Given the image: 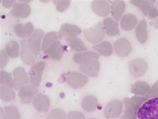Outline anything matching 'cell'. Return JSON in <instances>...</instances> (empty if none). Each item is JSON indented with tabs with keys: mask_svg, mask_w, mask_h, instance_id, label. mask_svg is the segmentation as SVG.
Masks as SVG:
<instances>
[{
	"mask_svg": "<svg viewBox=\"0 0 158 119\" xmlns=\"http://www.w3.org/2000/svg\"><path fill=\"white\" fill-rule=\"evenodd\" d=\"M148 99L146 97L142 96H133L130 98L124 99L125 115L121 119H137L139 108Z\"/></svg>",
	"mask_w": 158,
	"mask_h": 119,
	"instance_id": "obj_1",
	"label": "cell"
},
{
	"mask_svg": "<svg viewBox=\"0 0 158 119\" xmlns=\"http://www.w3.org/2000/svg\"><path fill=\"white\" fill-rule=\"evenodd\" d=\"M137 119H158V98L148 100L142 104Z\"/></svg>",
	"mask_w": 158,
	"mask_h": 119,
	"instance_id": "obj_2",
	"label": "cell"
},
{
	"mask_svg": "<svg viewBox=\"0 0 158 119\" xmlns=\"http://www.w3.org/2000/svg\"><path fill=\"white\" fill-rule=\"evenodd\" d=\"M84 34L89 43L97 44L102 41L104 38L105 31L101 22H99L88 29L84 31Z\"/></svg>",
	"mask_w": 158,
	"mask_h": 119,
	"instance_id": "obj_3",
	"label": "cell"
},
{
	"mask_svg": "<svg viewBox=\"0 0 158 119\" xmlns=\"http://www.w3.org/2000/svg\"><path fill=\"white\" fill-rule=\"evenodd\" d=\"M131 3L139 8L143 14L150 19H154L158 16V9H157L151 2L145 0H134Z\"/></svg>",
	"mask_w": 158,
	"mask_h": 119,
	"instance_id": "obj_4",
	"label": "cell"
},
{
	"mask_svg": "<svg viewBox=\"0 0 158 119\" xmlns=\"http://www.w3.org/2000/svg\"><path fill=\"white\" fill-rule=\"evenodd\" d=\"M123 104L118 100L110 101L104 108V115L107 118H114L119 117L122 112Z\"/></svg>",
	"mask_w": 158,
	"mask_h": 119,
	"instance_id": "obj_5",
	"label": "cell"
},
{
	"mask_svg": "<svg viewBox=\"0 0 158 119\" xmlns=\"http://www.w3.org/2000/svg\"><path fill=\"white\" fill-rule=\"evenodd\" d=\"M148 68L147 62L143 59L136 58L130 63L129 70L130 74L135 77H139L146 74Z\"/></svg>",
	"mask_w": 158,
	"mask_h": 119,
	"instance_id": "obj_6",
	"label": "cell"
},
{
	"mask_svg": "<svg viewBox=\"0 0 158 119\" xmlns=\"http://www.w3.org/2000/svg\"><path fill=\"white\" fill-rule=\"evenodd\" d=\"M45 68V63L39 62L34 65L29 72L30 80L32 85L38 87L41 83L43 72Z\"/></svg>",
	"mask_w": 158,
	"mask_h": 119,
	"instance_id": "obj_7",
	"label": "cell"
},
{
	"mask_svg": "<svg viewBox=\"0 0 158 119\" xmlns=\"http://www.w3.org/2000/svg\"><path fill=\"white\" fill-rule=\"evenodd\" d=\"M44 36V31L40 29H36L31 37L29 38L28 45L34 55H37L41 50V40Z\"/></svg>",
	"mask_w": 158,
	"mask_h": 119,
	"instance_id": "obj_8",
	"label": "cell"
},
{
	"mask_svg": "<svg viewBox=\"0 0 158 119\" xmlns=\"http://www.w3.org/2000/svg\"><path fill=\"white\" fill-rule=\"evenodd\" d=\"M67 81L71 87L78 89L84 86L89 81L88 77L81 73L71 72L67 77Z\"/></svg>",
	"mask_w": 158,
	"mask_h": 119,
	"instance_id": "obj_9",
	"label": "cell"
},
{
	"mask_svg": "<svg viewBox=\"0 0 158 119\" xmlns=\"http://www.w3.org/2000/svg\"><path fill=\"white\" fill-rule=\"evenodd\" d=\"M99 69L100 65L98 60H89L85 63L81 64L79 67V69L81 72L93 77L98 75Z\"/></svg>",
	"mask_w": 158,
	"mask_h": 119,
	"instance_id": "obj_10",
	"label": "cell"
},
{
	"mask_svg": "<svg viewBox=\"0 0 158 119\" xmlns=\"http://www.w3.org/2000/svg\"><path fill=\"white\" fill-rule=\"evenodd\" d=\"M15 89L18 90L24 87L25 85L29 83V78L26 73L25 70L23 67H17L14 69V72Z\"/></svg>",
	"mask_w": 158,
	"mask_h": 119,
	"instance_id": "obj_11",
	"label": "cell"
},
{
	"mask_svg": "<svg viewBox=\"0 0 158 119\" xmlns=\"http://www.w3.org/2000/svg\"><path fill=\"white\" fill-rule=\"evenodd\" d=\"M114 48L116 54L122 57H127L131 51V46L130 41L126 38H120L116 41Z\"/></svg>",
	"mask_w": 158,
	"mask_h": 119,
	"instance_id": "obj_12",
	"label": "cell"
},
{
	"mask_svg": "<svg viewBox=\"0 0 158 119\" xmlns=\"http://www.w3.org/2000/svg\"><path fill=\"white\" fill-rule=\"evenodd\" d=\"M37 92V89L36 87L32 84H29L23 87L19 90V96L23 103L27 104L31 102Z\"/></svg>",
	"mask_w": 158,
	"mask_h": 119,
	"instance_id": "obj_13",
	"label": "cell"
},
{
	"mask_svg": "<svg viewBox=\"0 0 158 119\" xmlns=\"http://www.w3.org/2000/svg\"><path fill=\"white\" fill-rule=\"evenodd\" d=\"M44 53L45 55H48L52 60H60L63 53L61 42L56 41L52 43L48 47Z\"/></svg>",
	"mask_w": 158,
	"mask_h": 119,
	"instance_id": "obj_14",
	"label": "cell"
},
{
	"mask_svg": "<svg viewBox=\"0 0 158 119\" xmlns=\"http://www.w3.org/2000/svg\"><path fill=\"white\" fill-rule=\"evenodd\" d=\"M91 8L94 13L99 17H106L110 13L109 3L106 1H94L92 2Z\"/></svg>",
	"mask_w": 158,
	"mask_h": 119,
	"instance_id": "obj_15",
	"label": "cell"
},
{
	"mask_svg": "<svg viewBox=\"0 0 158 119\" xmlns=\"http://www.w3.org/2000/svg\"><path fill=\"white\" fill-rule=\"evenodd\" d=\"M32 104L35 108L40 112H47L49 108V98L43 94H37L33 100Z\"/></svg>",
	"mask_w": 158,
	"mask_h": 119,
	"instance_id": "obj_16",
	"label": "cell"
},
{
	"mask_svg": "<svg viewBox=\"0 0 158 119\" xmlns=\"http://www.w3.org/2000/svg\"><path fill=\"white\" fill-rule=\"evenodd\" d=\"M21 58L23 62L27 65H32L35 63V59L33 57L32 52L25 39L21 41Z\"/></svg>",
	"mask_w": 158,
	"mask_h": 119,
	"instance_id": "obj_17",
	"label": "cell"
},
{
	"mask_svg": "<svg viewBox=\"0 0 158 119\" xmlns=\"http://www.w3.org/2000/svg\"><path fill=\"white\" fill-rule=\"evenodd\" d=\"M31 12V6L26 3H17L14 5L11 10V14L17 18L24 19L27 17Z\"/></svg>",
	"mask_w": 158,
	"mask_h": 119,
	"instance_id": "obj_18",
	"label": "cell"
},
{
	"mask_svg": "<svg viewBox=\"0 0 158 119\" xmlns=\"http://www.w3.org/2000/svg\"><path fill=\"white\" fill-rule=\"evenodd\" d=\"M34 28L32 23L28 22L25 25L18 23L15 25V34L21 38H30L34 31Z\"/></svg>",
	"mask_w": 158,
	"mask_h": 119,
	"instance_id": "obj_19",
	"label": "cell"
},
{
	"mask_svg": "<svg viewBox=\"0 0 158 119\" xmlns=\"http://www.w3.org/2000/svg\"><path fill=\"white\" fill-rule=\"evenodd\" d=\"M81 33V28L77 25L64 23L61 25L59 34L62 36H66L69 37H75Z\"/></svg>",
	"mask_w": 158,
	"mask_h": 119,
	"instance_id": "obj_20",
	"label": "cell"
},
{
	"mask_svg": "<svg viewBox=\"0 0 158 119\" xmlns=\"http://www.w3.org/2000/svg\"><path fill=\"white\" fill-rule=\"evenodd\" d=\"M99 58V55L96 53L87 51L85 52L75 53L73 57V60L75 63L81 65L90 60H98Z\"/></svg>",
	"mask_w": 158,
	"mask_h": 119,
	"instance_id": "obj_21",
	"label": "cell"
},
{
	"mask_svg": "<svg viewBox=\"0 0 158 119\" xmlns=\"http://www.w3.org/2000/svg\"><path fill=\"white\" fill-rule=\"evenodd\" d=\"M135 34L137 40L141 43H145L148 39V31L147 29V23L145 20H142L138 23L136 30Z\"/></svg>",
	"mask_w": 158,
	"mask_h": 119,
	"instance_id": "obj_22",
	"label": "cell"
},
{
	"mask_svg": "<svg viewBox=\"0 0 158 119\" xmlns=\"http://www.w3.org/2000/svg\"><path fill=\"white\" fill-rule=\"evenodd\" d=\"M137 17L133 14H125L124 15L121 19V28L126 31H130L133 30L137 25Z\"/></svg>",
	"mask_w": 158,
	"mask_h": 119,
	"instance_id": "obj_23",
	"label": "cell"
},
{
	"mask_svg": "<svg viewBox=\"0 0 158 119\" xmlns=\"http://www.w3.org/2000/svg\"><path fill=\"white\" fill-rule=\"evenodd\" d=\"M110 9L113 18L119 21L125 10V3L123 1H114L112 3Z\"/></svg>",
	"mask_w": 158,
	"mask_h": 119,
	"instance_id": "obj_24",
	"label": "cell"
},
{
	"mask_svg": "<svg viewBox=\"0 0 158 119\" xmlns=\"http://www.w3.org/2000/svg\"><path fill=\"white\" fill-rule=\"evenodd\" d=\"M103 26L109 36H114L119 34L118 23L111 18H106L103 20Z\"/></svg>",
	"mask_w": 158,
	"mask_h": 119,
	"instance_id": "obj_25",
	"label": "cell"
},
{
	"mask_svg": "<svg viewBox=\"0 0 158 119\" xmlns=\"http://www.w3.org/2000/svg\"><path fill=\"white\" fill-rule=\"evenodd\" d=\"M150 86L146 82L137 81L131 86V91L138 96H146L150 90Z\"/></svg>",
	"mask_w": 158,
	"mask_h": 119,
	"instance_id": "obj_26",
	"label": "cell"
},
{
	"mask_svg": "<svg viewBox=\"0 0 158 119\" xmlns=\"http://www.w3.org/2000/svg\"><path fill=\"white\" fill-rule=\"evenodd\" d=\"M66 41H67L70 48L76 52H84L87 50L86 46L83 41L78 37H66Z\"/></svg>",
	"mask_w": 158,
	"mask_h": 119,
	"instance_id": "obj_27",
	"label": "cell"
},
{
	"mask_svg": "<svg viewBox=\"0 0 158 119\" xmlns=\"http://www.w3.org/2000/svg\"><path fill=\"white\" fill-rule=\"evenodd\" d=\"M98 104V101L95 96H87L82 101V107L85 111L92 112L96 109Z\"/></svg>",
	"mask_w": 158,
	"mask_h": 119,
	"instance_id": "obj_28",
	"label": "cell"
},
{
	"mask_svg": "<svg viewBox=\"0 0 158 119\" xmlns=\"http://www.w3.org/2000/svg\"><path fill=\"white\" fill-rule=\"evenodd\" d=\"M93 49L101 55L105 57L110 56L113 53L112 45L108 41H103L99 44L94 45Z\"/></svg>",
	"mask_w": 158,
	"mask_h": 119,
	"instance_id": "obj_29",
	"label": "cell"
},
{
	"mask_svg": "<svg viewBox=\"0 0 158 119\" xmlns=\"http://www.w3.org/2000/svg\"><path fill=\"white\" fill-rule=\"evenodd\" d=\"M61 36L59 34V32H49L47 33L44 37L43 41L42 43V51H44L51 44L58 41L59 39H60Z\"/></svg>",
	"mask_w": 158,
	"mask_h": 119,
	"instance_id": "obj_30",
	"label": "cell"
},
{
	"mask_svg": "<svg viewBox=\"0 0 158 119\" xmlns=\"http://www.w3.org/2000/svg\"><path fill=\"white\" fill-rule=\"evenodd\" d=\"M19 45L15 41H11L6 45V53L11 58H15L19 56Z\"/></svg>",
	"mask_w": 158,
	"mask_h": 119,
	"instance_id": "obj_31",
	"label": "cell"
},
{
	"mask_svg": "<svg viewBox=\"0 0 158 119\" xmlns=\"http://www.w3.org/2000/svg\"><path fill=\"white\" fill-rule=\"evenodd\" d=\"M0 83H1V84L10 89L15 87L14 79L8 72L4 70L0 72Z\"/></svg>",
	"mask_w": 158,
	"mask_h": 119,
	"instance_id": "obj_32",
	"label": "cell"
},
{
	"mask_svg": "<svg viewBox=\"0 0 158 119\" xmlns=\"http://www.w3.org/2000/svg\"><path fill=\"white\" fill-rule=\"evenodd\" d=\"M0 97L3 101H10L15 99V92L10 88L1 86L0 87Z\"/></svg>",
	"mask_w": 158,
	"mask_h": 119,
	"instance_id": "obj_33",
	"label": "cell"
},
{
	"mask_svg": "<svg viewBox=\"0 0 158 119\" xmlns=\"http://www.w3.org/2000/svg\"><path fill=\"white\" fill-rule=\"evenodd\" d=\"M20 116L15 107H6L4 109L3 119H20Z\"/></svg>",
	"mask_w": 158,
	"mask_h": 119,
	"instance_id": "obj_34",
	"label": "cell"
},
{
	"mask_svg": "<svg viewBox=\"0 0 158 119\" xmlns=\"http://www.w3.org/2000/svg\"><path fill=\"white\" fill-rule=\"evenodd\" d=\"M49 119H67L65 112L61 109H53L49 113Z\"/></svg>",
	"mask_w": 158,
	"mask_h": 119,
	"instance_id": "obj_35",
	"label": "cell"
},
{
	"mask_svg": "<svg viewBox=\"0 0 158 119\" xmlns=\"http://www.w3.org/2000/svg\"><path fill=\"white\" fill-rule=\"evenodd\" d=\"M146 98L147 99L158 98V81L156 82L152 86L148 93L146 95Z\"/></svg>",
	"mask_w": 158,
	"mask_h": 119,
	"instance_id": "obj_36",
	"label": "cell"
},
{
	"mask_svg": "<svg viewBox=\"0 0 158 119\" xmlns=\"http://www.w3.org/2000/svg\"><path fill=\"white\" fill-rule=\"evenodd\" d=\"M55 4H56V10L60 12L64 11L67 10L70 3V1H54Z\"/></svg>",
	"mask_w": 158,
	"mask_h": 119,
	"instance_id": "obj_37",
	"label": "cell"
},
{
	"mask_svg": "<svg viewBox=\"0 0 158 119\" xmlns=\"http://www.w3.org/2000/svg\"><path fill=\"white\" fill-rule=\"evenodd\" d=\"M68 119H85V117L81 112L74 111L69 113Z\"/></svg>",
	"mask_w": 158,
	"mask_h": 119,
	"instance_id": "obj_38",
	"label": "cell"
},
{
	"mask_svg": "<svg viewBox=\"0 0 158 119\" xmlns=\"http://www.w3.org/2000/svg\"><path fill=\"white\" fill-rule=\"evenodd\" d=\"M8 61V57L4 50L1 51V62H0V67L1 69L3 68L7 64Z\"/></svg>",
	"mask_w": 158,
	"mask_h": 119,
	"instance_id": "obj_39",
	"label": "cell"
},
{
	"mask_svg": "<svg viewBox=\"0 0 158 119\" xmlns=\"http://www.w3.org/2000/svg\"><path fill=\"white\" fill-rule=\"evenodd\" d=\"M14 3H15V1H6V0H4V1H3V5L5 8H8L14 4Z\"/></svg>",
	"mask_w": 158,
	"mask_h": 119,
	"instance_id": "obj_40",
	"label": "cell"
},
{
	"mask_svg": "<svg viewBox=\"0 0 158 119\" xmlns=\"http://www.w3.org/2000/svg\"><path fill=\"white\" fill-rule=\"evenodd\" d=\"M92 119H94V118H92Z\"/></svg>",
	"mask_w": 158,
	"mask_h": 119,
	"instance_id": "obj_41",
	"label": "cell"
}]
</instances>
